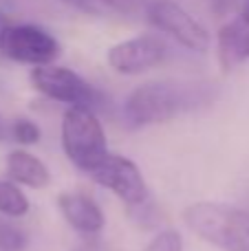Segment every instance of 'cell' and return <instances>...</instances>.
Segmentation results:
<instances>
[{
	"label": "cell",
	"instance_id": "obj_18",
	"mask_svg": "<svg viewBox=\"0 0 249 251\" xmlns=\"http://www.w3.org/2000/svg\"><path fill=\"white\" fill-rule=\"evenodd\" d=\"M9 134H11V128H7V124H4V119L0 117V141H2V139H7Z\"/></svg>",
	"mask_w": 249,
	"mask_h": 251
},
{
	"label": "cell",
	"instance_id": "obj_1",
	"mask_svg": "<svg viewBox=\"0 0 249 251\" xmlns=\"http://www.w3.org/2000/svg\"><path fill=\"white\" fill-rule=\"evenodd\" d=\"M216 95L210 82H183L161 79L137 86L124 104V117L132 128L150 124H163L183 113L205 108Z\"/></svg>",
	"mask_w": 249,
	"mask_h": 251
},
{
	"label": "cell",
	"instance_id": "obj_8",
	"mask_svg": "<svg viewBox=\"0 0 249 251\" xmlns=\"http://www.w3.org/2000/svg\"><path fill=\"white\" fill-rule=\"evenodd\" d=\"M168 55V47L157 35H137L110 47L108 66L122 75H139L159 66Z\"/></svg>",
	"mask_w": 249,
	"mask_h": 251
},
{
	"label": "cell",
	"instance_id": "obj_3",
	"mask_svg": "<svg viewBox=\"0 0 249 251\" xmlns=\"http://www.w3.org/2000/svg\"><path fill=\"white\" fill-rule=\"evenodd\" d=\"M62 148L71 163L88 174L110 154L106 132L95 110L82 106H71L66 110L62 119Z\"/></svg>",
	"mask_w": 249,
	"mask_h": 251
},
{
	"label": "cell",
	"instance_id": "obj_14",
	"mask_svg": "<svg viewBox=\"0 0 249 251\" xmlns=\"http://www.w3.org/2000/svg\"><path fill=\"white\" fill-rule=\"evenodd\" d=\"M11 137L22 146H33L40 141V128L31 119H16L11 124Z\"/></svg>",
	"mask_w": 249,
	"mask_h": 251
},
{
	"label": "cell",
	"instance_id": "obj_2",
	"mask_svg": "<svg viewBox=\"0 0 249 251\" xmlns=\"http://www.w3.org/2000/svg\"><path fill=\"white\" fill-rule=\"evenodd\" d=\"M185 225L223 251H249V212L221 203H194L183 214Z\"/></svg>",
	"mask_w": 249,
	"mask_h": 251
},
{
	"label": "cell",
	"instance_id": "obj_4",
	"mask_svg": "<svg viewBox=\"0 0 249 251\" xmlns=\"http://www.w3.org/2000/svg\"><path fill=\"white\" fill-rule=\"evenodd\" d=\"M31 84L38 93L47 95L49 100L62 101L69 106H82V108L97 110L104 106V97L93 84H88L82 75L75 71L55 64L33 66L31 71Z\"/></svg>",
	"mask_w": 249,
	"mask_h": 251
},
{
	"label": "cell",
	"instance_id": "obj_12",
	"mask_svg": "<svg viewBox=\"0 0 249 251\" xmlns=\"http://www.w3.org/2000/svg\"><path fill=\"white\" fill-rule=\"evenodd\" d=\"M100 4L101 11H115L122 13V16H137V13L148 9V4L152 0H95Z\"/></svg>",
	"mask_w": 249,
	"mask_h": 251
},
{
	"label": "cell",
	"instance_id": "obj_16",
	"mask_svg": "<svg viewBox=\"0 0 249 251\" xmlns=\"http://www.w3.org/2000/svg\"><path fill=\"white\" fill-rule=\"evenodd\" d=\"M236 25H238V33H241L243 51H245V57L249 60V0L245 2V9L236 16Z\"/></svg>",
	"mask_w": 249,
	"mask_h": 251
},
{
	"label": "cell",
	"instance_id": "obj_15",
	"mask_svg": "<svg viewBox=\"0 0 249 251\" xmlns=\"http://www.w3.org/2000/svg\"><path fill=\"white\" fill-rule=\"evenodd\" d=\"M144 251H183V240L176 231H161L150 240Z\"/></svg>",
	"mask_w": 249,
	"mask_h": 251
},
{
	"label": "cell",
	"instance_id": "obj_7",
	"mask_svg": "<svg viewBox=\"0 0 249 251\" xmlns=\"http://www.w3.org/2000/svg\"><path fill=\"white\" fill-rule=\"evenodd\" d=\"M100 185L108 187L130 207H141L148 203V187L141 176L139 168L130 159L119 154H108L95 170L91 172Z\"/></svg>",
	"mask_w": 249,
	"mask_h": 251
},
{
	"label": "cell",
	"instance_id": "obj_10",
	"mask_svg": "<svg viewBox=\"0 0 249 251\" xmlns=\"http://www.w3.org/2000/svg\"><path fill=\"white\" fill-rule=\"evenodd\" d=\"M7 172L13 183H22L26 187H47L51 181L47 165L33 156L31 152L25 150H13L7 156Z\"/></svg>",
	"mask_w": 249,
	"mask_h": 251
},
{
	"label": "cell",
	"instance_id": "obj_9",
	"mask_svg": "<svg viewBox=\"0 0 249 251\" xmlns=\"http://www.w3.org/2000/svg\"><path fill=\"white\" fill-rule=\"evenodd\" d=\"M57 205L66 223L79 234H100L104 229V214L91 196L79 192H64L57 199Z\"/></svg>",
	"mask_w": 249,
	"mask_h": 251
},
{
	"label": "cell",
	"instance_id": "obj_11",
	"mask_svg": "<svg viewBox=\"0 0 249 251\" xmlns=\"http://www.w3.org/2000/svg\"><path fill=\"white\" fill-rule=\"evenodd\" d=\"M29 212V199L25 192L9 181H0V214L11 218H20Z\"/></svg>",
	"mask_w": 249,
	"mask_h": 251
},
{
	"label": "cell",
	"instance_id": "obj_5",
	"mask_svg": "<svg viewBox=\"0 0 249 251\" xmlns=\"http://www.w3.org/2000/svg\"><path fill=\"white\" fill-rule=\"evenodd\" d=\"M0 53L18 64L44 66L60 57V42L38 25H11L0 31Z\"/></svg>",
	"mask_w": 249,
	"mask_h": 251
},
{
	"label": "cell",
	"instance_id": "obj_6",
	"mask_svg": "<svg viewBox=\"0 0 249 251\" xmlns=\"http://www.w3.org/2000/svg\"><path fill=\"white\" fill-rule=\"evenodd\" d=\"M146 18L159 31L174 38L181 47L194 53H205L210 49V33L199 20H194L174 0H152L146 9Z\"/></svg>",
	"mask_w": 249,
	"mask_h": 251
},
{
	"label": "cell",
	"instance_id": "obj_17",
	"mask_svg": "<svg viewBox=\"0 0 249 251\" xmlns=\"http://www.w3.org/2000/svg\"><path fill=\"white\" fill-rule=\"evenodd\" d=\"M64 2L79 9V11H84V13H101L100 4H97L95 0H64Z\"/></svg>",
	"mask_w": 249,
	"mask_h": 251
},
{
	"label": "cell",
	"instance_id": "obj_13",
	"mask_svg": "<svg viewBox=\"0 0 249 251\" xmlns=\"http://www.w3.org/2000/svg\"><path fill=\"white\" fill-rule=\"evenodd\" d=\"M26 247V236L11 223H0V251H22Z\"/></svg>",
	"mask_w": 249,
	"mask_h": 251
}]
</instances>
